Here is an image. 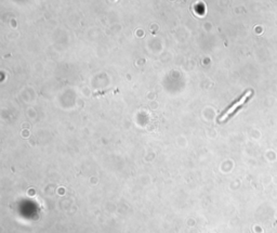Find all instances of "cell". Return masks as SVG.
I'll return each mask as SVG.
<instances>
[{"instance_id": "obj_1", "label": "cell", "mask_w": 277, "mask_h": 233, "mask_svg": "<svg viewBox=\"0 0 277 233\" xmlns=\"http://www.w3.org/2000/svg\"><path fill=\"white\" fill-rule=\"evenodd\" d=\"M252 92H247L245 94H244L238 101L235 102L232 106L228 108L226 110V111L224 112V113L220 116V118H219V122H224V120H226L228 118H230V116H232V115L237 111V110H238L240 108H242L244 104H245V102L248 100L249 96H252Z\"/></svg>"}]
</instances>
